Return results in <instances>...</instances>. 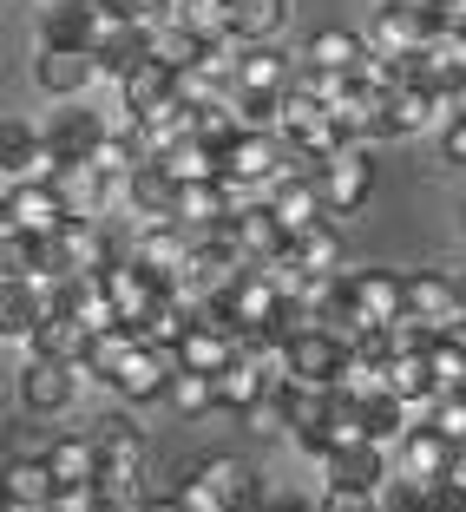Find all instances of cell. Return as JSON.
I'll list each match as a JSON object with an SVG mask.
<instances>
[{"label": "cell", "instance_id": "cell-11", "mask_svg": "<svg viewBox=\"0 0 466 512\" xmlns=\"http://www.w3.org/2000/svg\"><path fill=\"white\" fill-rule=\"evenodd\" d=\"M132 263L151 270L158 283H184L191 263H197V237L184 224H151V230H138V256H132Z\"/></svg>", "mask_w": 466, "mask_h": 512}, {"label": "cell", "instance_id": "cell-18", "mask_svg": "<svg viewBox=\"0 0 466 512\" xmlns=\"http://www.w3.org/2000/svg\"><path fill=\"white\" fill-rule=\"evenodd\" d=\"M46 138H53V151H60L66 165H92V158H99V145H106V119H99V112H79V106H66L60 119L46 125Z\"/></svg>", "mask_w": 466, "mask_h": 512}, {"label": "cell", "instance_id": "cell-36", "mask_svg": "<svg viewBox=\"0 0 466 512\" xmlns=\"http://www.w3.org/2000/svg\"><path fill=\"white\" fill-rule=\"evenodd\" d=\"M388 388L394 394H440L434 362H427V355H388Z\"/></svg>", "mask_w": 466, "mask_h": 512}, {"label": "cell", "instance_id": "cell-43", "mask_svg": "<svg viewBox=\"0 0 466 512\" xmlns=\"http://www.w3.org/2000/svg\"><path fill=\"white\" fill-rule=\"evenodd\" d=\"M270 512H309V506H302V499H289V493H276V499H270Z\"/></svg>", "mask_w": 466, "mask_h": 512}, {"label": "cell", "instance_id": "cell-29", "mask_svg": "<svg viewBox=\"0 0 466 512\" xmlns=\"http://www.w3.org/2000/svg\"><path fill=\"white\" fill-rule=\"evenodd\" d=\"M138 342H145V335H138L132 322H112V329H99V335L86 342V362H79V368H86L92 381H112V375L125 368V355H132Z\"/></svg>", "mask_w": 466, "mask_h": 512}, {"label": "cell", "instance_id": "cell-20", "mask_svg": "<svg viewBox=\"0 0 466 512\" xmlns=\"http://www.w3.org/2000/svg\"><path fill=\"white\" fill-rule=\"evenodd\" d=\"M407 309L427 322H453L466 309V283H453L447 270H414L407 276Z\"/></svg>", "mask_w": 466, "mask_h": 512}, {"label": "cell", "instance_id": "cell-34", "mask_svg": "<svg viewBox=\"0 0 466 512\" xmlns=\"http://www.w3.org/2000/svg\"><path fill=\"white\" fill-rule=\"evenodd\" d=\"M237 7V33L243 40H276L289 20V0H230Z\"/></svg>", "mask_w": 466, "mask_h": 512}, {"label": "cell", "instance_id": "cell-38", "mask_svg": "<svg viewBox=\"0 0 466 512\" xmlns=\"http://www.w3.org/2000/svg\"><path fill=\"white\" fill-rule=\"evenodd\" d=\"M316 512H381V493H355V486H329Z\"/></svg>", "mask_w": 466, "mask_h": 512}, {"label": "cell", "instance_id": "cell-10", "mask_svg": "<svg viewBox=\"0 0 466 512\" xmlns=\"http://www.w3.org/2000/svg\"><path fill=\"white\" fill-rule=\"evenodd\" d=\"M171 375H178V348L138 342L132 355H125V368L112 375V388H119L125 401H165V394H171Z\"/></svg>", "mask_w": 466, "mask_h": 512}, {"label": "cell", "instance_id": "cell-31", "mask_svg": "<svg viewBox=\"0 0 466 512\" xmlns=\"http://www.w3.org/2000/svg\"><path fill=\"white\" fill-rule=\"evenodd\" d=\"M158 165H165L178 184H197V178H224V151L204 145V138L191 132V138H178V145H171L165 158H158Z\"/></svg>", "mask_w": 466, "mask_h": 512}, {"label": "cell", "instance_id": "cell-6", "mask_svg": "<svg viewBox=\"0 0 466 512\" xmlns=\"http://www.w3.org/2000/svg\"><path fill=\"white\" fill-rule=\"evenodd\" d=\"M322 473H329V486H355V493H381V486L394 480V447H381V440L355 434L342 440V447L322 460Z\"/></svg>", "mask_w": 466, "mask_h": 512}, {"label": "cell", "instance_id": "cell-9", "mask_svg": "<svg viewBox=\"0 0 466 512\" xmlns=\"http://www.w3.org/2000/svg\"><path fill=\"white\" fill-rule=\"evenodd\" d=\"M151 46H158V20H125V14H106V33H99V73L106 79H125L132 66L151 60Z\"/></svg>", "mask_w": 466, "mask_h": 512}, {"label": "cell", "instance_id": "cell-8", "mask_svg": "<svg viewBox=\"0 0 466 512\" xmlns=\"http://www.w3.org/2000/svg\"><path fill=\"white\" fill-rule=\"evenodd\" d=\"M348 296H355L361 329H388L394 316H407V276L401 270H348Z\"/></svg>", "mask_w": 466, "mask_h": 512}, {"label": "cell", "instance_id": "cell-19", "mask_svg": "<svg viewBox=\"0 0 466 512\" xmlns=\"http://www.w3.org/2000/svg\"><path fill=\"white\" fill-rule=\"evenodd\" d=\"M447 112V99H440L434 86H421V79H407V86L388 92V138H414L427 132V125Z\"/></svg>", "mask_w": 466, "mask_h": 512}, {"label": "cell", "instance_id": "cell-42", "mask_svg": "<svg viewBox=\"0 0 466 512\" xmlns=\"http://www.w3.org/2000/svg\"><path fill=\"white\" fill-rule=\"evenodd\" d=\"M145 512H191L178 493H158V499H145Z\"/></svg>", "mask_w": 466, "mask_h": 512}, {"label": "cell", "instance_id": "cell-13", "mask_svg": "<svg viewBox=\"0 0 466 512\" xmlns=\"http://www.w3.org/2000/svg\"><path fill=\"white\" fill-rule=\"evenodd\" d=\"M316 178H322V197H329V211L342 217V211H355L361 197L375 191V158H368V145H342L329 165L316 171Z\"/></svg>", "mask_w": 466, "mask_h": 512}, {"label": "cell", "instance_id": "cell-35", "mask_svg": "<svg viewBox=\"0 0 466 512\" xmlns=\"http://www.w3.org/2000/svg\"><path fill=\"white\" fill-rule=\"evenodd\" d=\"M440 342V322H427V316H394L388 322V355H427V348Z\"/></svg>", "mask_w": 466, "mask_h": 512}, {"label": "cell", "instance_id": "cell-17", "mask_svg": "<svg viewBox=\"0 0 466 512\" xmlns=\"http://www.w3.org/2000/svg\"><path fill=\"white\" fill-rule=\"evenodd\" d=\"M7 499L33 512H53L60 506V473L46 467V453H14L7 460Z\"/></svg>", "mask_w": 466, "mask_h": 512}, {"label": "cell", "instance_id": "cell-40", "mask_svg": "<svg viewBox=\"0 0 466 512\" xmlns=\"http://www.w3.org/2000/svg\"><path fill=\"white\" fill-rule=\"evenodd\" d=\"M440 151H447V165H466V119L440 125Z\"/></svg>", "mask_w": 466, "mask_h": 512}, {"label": "cell", "instance_id": "cell-32", "mask_svg": "<svg viewBox=\"0 0 466 512\" xmlns=\"http://www.w3.org/2000/svg\"><path fill=\"white\" fill-rule=\"evenodd\" d=\"M171 414H184V421H197V414H211V407H224L217 401V375H197V368H178L171 375Z\"/></svg>", "mask_w": 466, "mask_h": 512}, {"label": "cell", "instance_id": "cell-15", "mask_svg": "<svg viewBox=\"0 0 466 512\" xmlns=\"http://www.w3.org/2000/svg\"><path fill=\"white\" fill-rule=\"evenodd\" d=\"M204 480L217 486L224 512H270V486H263V473H256V467H243V460H230V453L204 460Z\"/></svg>", "mask_w": 466, "mask_h": 512}, {"label": "cell", "instance_id": "cell-45", "mask_svg": "<svg viewBox=\"0 0 466 512\" xmlns=\"http://www.w3.org/2000/svg\"><path fill=\"white\" fill-rule=\"evenodd\" d=\"M53 512H66V506H53Z\"/></svg>", "mask_w": 466, "mask_h": 512}, {"label": "cell", "instance_id": "cell-1", "mask_svg": "<svg viewBox=\"0 0 466 512\" xmlns=\"http://www.w3.org/2000/svg\"><path fill=\"white\" fill-rule=\"evenodd\" d=\"M440 27H447V7H440V0H381L375 27H368V46H375V53H394V60H407V53L434 46Z\"/></svg>", "mask_w": 466, "mask_h": 512}, {"label": "cell", "instance_id": "cell-46", "mask_svg": "<svg viewBox=\"0 0 466 512\" xmlns=\"http://www.w3.org/2000/svg\"><path fill=\"white\" fill-rule=\"evenodd\" d=\"M460 217H466V211H460Z\"/></svg>", "mask_w": 466, "mask_h": 512}, {"label": "cell", "instance_id": "cell-5", "mask_svg": "<svg viewBox=\"0 0 466 512\" xmlns=\"http://www.w3.org/2000/svg\"><path fill=\"white\" fill-rule=\"evenodd\" d=\"M79 375H86L79 362H60V355H27V362H20V407H27V414H60V407H73Z\"/></svg>", "mask_w": 466, "mask_h": 512}, {"label": "cell", "instance_id": "cell-33", "mask_svg": "<svg viewBox=\"0 0 466 512\" xmlns=\"http://www.w3.org/2000/svg\"><path fill=\"white\" fill-rule=\"evenodd\" d=\"M381 512H440V480H414V473H394L381 486Z\"/></svg>", "mask_w": 466, "mask_h": 512}, {"label": "cell", "instance_id": "cell-22", "mask_svg": "<svg viewBox=\"0 0 466 512\" xmlns=\"http://www.w3.org/2000/svg\"><path fill=\"white\" fill-rule=\"evenodd\" d=\"M40 453H46V467L60 473V493L99 480V440H92V434H60V440H46Z\"/></svg>", "mask_w": 466, "mask_h": 512}, {"label": "cell", "instance_id": "cell-2", "mask_svg": "<svg viewBox=\"0 0 466 512\" xmlns=\"http://www.w3.org/2000/svg\"><path fill=\"white\" fill-rule=\"evenodd\" d=\"M348 355H355V342L316 322L309 335H296V342L283 348L276 375H283V381H309V388H335V381H342V368H348Z\"/></svg>", "mask_w": 466, "mask_h": 512}, {"label": "cell", "instance_id": "cell-14", "mask_svg": "<svg viewBox=\"0 0 466 512\" xmlns=\"http://www.w3.org/2000/svg\"><path fill=\"white\" fill-rule=\"evenodd\" d=\"M119 92H125V112H132V119H151V112L178 106V66H165L151 53L145 66H132V73L119 79Z\"/></svg>", "mask_w": 466, "mask_h": 512}, {"label": "cell", "instance_id": "cell-44", "mask_svg": "<svg viewBox=\"0 0 466 512\" xmlns=\"http://www.w3.org/2000/svg\"><path fill=\"white\" fill-rule=\"evenodd\" d=\"M447 20H466V0H447Z\"/></svg>", "mask_w": 466, "mask_h": 512}, {"label": "cell", "instance_id": "cell-3", "mask_svg": "<svg viewBox=\"0 0 466 512\" xmlns=\"http://www.w3.org/2000/svg\"><path fill=\"white\" fill-rule=\"evenodd\" d=\"M99 33H106L99 0H46L40 7V46H53V53H99Z\"/></svg>", "mask_w": 466, "mask_h": 512}, {"label": "cell", "instance_id": "cell-7", "mask_svg": "<svg viewBox=\"0 0 466 512\" xmlns=\"http://www.w3.org/2000/svg\"><path fill=\"white\" fill-rule=\"evenodd\" d=\"M263 197H270V211L283 217L289 243H296L302 230H316L322 217H335V211H329V197H322V178H316V171H283V178H276Z\"/></svg>", "mask_w": 466, "mask_h": 512}, {"label": "cell", "instance_id": "cell-24", "mask_svg": "<svg viewBox=\"0 0 466 512\" xmlns=\"http://www.w3.org/2000/svg\"><path fill=\"white\" fill-rule=\"evenodd\" d=\"M92 440H99V467H112V473H145V434H138L125 414L92 421Z\"/></svg>", "mask_w": 466, "mask_h": 512}, {"label": "cell", "instance_id": "cell-25", "mask_svg": "<svg viewBox=\"0 0 466 512\" xmlns=\"http://www.w3.org/2000/svg\"><path fill=\"white\" fill-rule=\"evenodd\" d=\"M237 243H243L250 263H276V256L289 250V230H283V217L270 211V197L250 204V211H237Z\"/></svg>", "mask_w": 466, "mask_h": 512}, {"label": "cell", "instance_id": "cell-4", "mask_svg": "<svg viewBox=\"0 0 466 512\" xmlns=\"http://www.w3.org/2000/svg\"><path fill=\"white\" fill-rule=\"evenodd\" d=\"M73 217L60 184H7L0 197V230H27V237H53V230Z\"/></svg>", "mask_w": 466, "mask_h": 512}, {"label": "cell", "instance_id": "cell-30", "mask_svg": "<svg viewBox=\"0 0 466 512\" xmlns=\"http://www.w3.org/2000/svg\"><path fill=\"white\" fill-rule=\"evenodd\" d=\"M171 20H178L184 33H197L204 46L237 33V7H230V0H178V7H171Z\"/></svg>", "mask_w": 466, "mask_h": 512}, {"label": "cell", "instance_id": "cell-37", "mask_svg": "<svg viewBox=\"0 0 466 512\" xmlns=\"http://www.w3.org/2000/svg\"><path fill=\"white\" fill-rule=\"evenodd\" d=\"M178 499H184L191 512H224V499H217V486H211V480H204V467H191V473L178 480Z\"/></svg>", "mask_w": 466, "mask_h": 512}, {"label": "cell", "instance_id": "cell-28", "mask_svg": "<svg viewBox=\"0 0 466 512\" xmlns=\"http://www.w3.org/2000/svg\"><path fill=\"white\" fill-rule=\"evenodd\" d=\"M302 60H309V66H329V73H355V66L368 60V40H361V33H348V27H322V33H309Z\"/></svg>", "mask_w": 466, "mask_h": 512}, {"label": "cell", "instance_id": "cell-21", "mask_svg": "<svg viewBox=\"0 0 466 512\" xmlns=\"http://www.w3.org/2000/svg\"><path fill=\"white\" fill-rule=\"evenodd\" d=\"M33 79H40V92H53V99H79V92L99 79V60H92V53H53V46H40Z\"/></svg>", "mask_w": 466, "mask_h": 512}, {"label": "cell", "instance_id": "cell-12", "mask_svg": "<svg viewBox=\"0 0 466 512\" xmlns=\"http://www.w3.org/2000/svg\"><path fill=\"white\" fill-rule=\"evenodd\" d=\"M178 191H184V184L171 178L165 165L132 171V178H125V217H132L138 230H151V224H178Z\"/></svg>", "mask_w": 466, "mask_h": 512}, {"label": "cell", "instance_id": "cell-23", "mask_svg": "<svg viewBox=\"0 0 466 512\" xmlns=\"http://www.w3.org/2000/svg\"><path fill=\"white\" fill-rule=\"evenodd\" d=\"M289 79H296V60H289L276 40H243L237 86H250V92H289Z\"/></svg>", "mask_w": 466, "mask_h": 512}, {"label": "cell", "instance_id": "cell-39", "mask_svg": "<svg viewBox=\"0 0 466 512\" xmlns=\"http://www.w3.org/2000/svg\"><path fill=\"white\" fill-rule=\"evenodd\" d=\"M434 427L453 440V447H460V440H466V394H440V414H434Z\"/></svg>", "mask_w": 466, "mask_h": 512}, {"label": "cell", "instance_id": "cell-27", "mask_svg": "<svg viewBox=\"0 0 466 512\" xmlns=\"http://www.w3.org/2000/svg\"><path fill=\"white\" fill-rule=\"evenodd\" d=\"M289 256H296V263L316 276V283H322V276H348V263H342V230H335V217H322L316 230H302V237L289 243Z\"/></svg>", "mask_w": 466, "mask_h": 512}, {"label": "cell", "instance_id": "cell-41", "mask_svg": "<svg viewBox=\"0 0 466 512\" xmlns=\"http://www.w3.org/2000/svg\"><path fill=\"white\" fill-rule=\"evenodd\" d=\"M447 119H466V73H460V86L447 92Z\"/></svg>", "mask_w": 466, "mask_h": 512}, {"label": "cell", "instance_id": "cell-26", "mask_svg": "<svg viewBox=\"0 0 466 512\" xmlns=\"http://www.w3.org/2000/svg\"><path fill=\"white\" fill-rule=\"evenodd\" d=\"M270 381H276V368H270V362H256V355H237V362L217 375V401H224L230 414H250V407L270 394Z\"/></svg>", "mask_w": 466, "mask_h": 512}, {"label": "cell", "instance_id": "cell-16", "mask_svg": "<svg viewBox=\"0 0 466 512\" xmlns=\"http://www.w3.org/2000/svg\"><path fill=\"white\" fill-rule=\"evenodd\" d=\"M453 440L440 427H414V434L394 440V473H414V480H447L453 473Z\"/></svg>", "mask_w": 466, "mask_h": 512}]
</instances>
